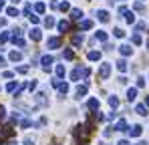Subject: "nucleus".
Masks as SVG:
<instances>
[{
  "mask_svg": "<svg viewBox=\"0 0 149 145\" xmlns=\"http://www.w3.org/2000/svg\"><path fill=\"white\" fill-rule=\"evenodd\" d=\"M109 72H111V65H109V63H103L101 69H99V77H101V79H107Z\"/></svg>",
  "mask_w": 149,
  "mask_h": 145,
  "instance_id": "f257e3e1",
  "label": "nucleus"
},
{
  "mask_svg": "<svg viewBox=\"0 0 149 145\" xmlns=\"http://www.w3.org/2000/svg\"><path fill=\"white\" fill-rule=\"evenodd\" d=\"M47 47L49 48H58L61 47V38H58V36H50L49 40H47Z\"/></svg>",
  "mask_w": 149,
  "mask_h": 145,
  "instance_id": "f03ea898",
  "label": "nucleus"
},
{
  "mask_svg": "<svg viewBox=\"0 0 149 145\" xmlns=\"http://www.w3.org/2000/svg\"><path fill=\"white\" fill-rule=\"evenodd\" d=\"M40 63H42V67H45V69H49L50 65H52V56H50V54H45V56L40 59Z\"/></svg>",
  "mask_w": 149,
  "mask_h": 145,
  "instance_id": "7ed1b4c3",
  "label": "nucleus"
},
{
  "mask_svg": "<svg viewBox=\"0 0 149 145\" xmlns=\"http://www.w3.org/2000/svg\"><path fill=\"white\" fill-rule=\"evenodd\" d=\"M30 38H32V40H40V38H42L40 28H32V30H30Z\"/></svg>",
  "mask_w": 149,
  "mask_h": 145,
  "instance_id": "20e7f679",
  "label": "nucleus"
},
{
  "mask_svg": "<svg viewBox=\"0 0 149 145\" xmlns=\"http://www.w3.org/2000/svg\"><path fill=\"white\" fill-rule=\"evenodd\" d=\"M10 61H12V63H18V61H22V52H18V50H12V52H10Z\"/></svg>",
  "mask_w": 149,
  "mask_h": 145,
  "instance_id": "39448f33",
  "label": "nucleus"
},
{
  "mask_svg": "<svg viewBox=\"0 0 149 145\" xmlns=\"http://www.w3.org/2000/svg\"><path fill=\"white\" fill-rule=\"evenodd\" d=\"M121 54L123 56H127V54H133V48H131V45H121Z\"/></svg>",
  "mask_w": 149,
  "mask_h": 145,
  "instance_id": "423d86ee",
  "label": "nucleus"
},
{
  "mask_svg": "<svg viewBox=\"0 0 149 145\" xmlns=\"http://www.w3.org/2000/svg\"><path fill=\"white\" fill-rule=\"evenodd\" d=\"M97 18H99L101 22H107V20H109V12H107V10H99V12H97Z\"/></svg>",
  "mask_w": 149,
  "mask_h": 145,
  "instance_id": "0eeeda50",
  "label": "nucleus"
},
{
  "mask_svg": "<svg viewBox=\"0 0 149 145\" xmlns=\"http://www.w3.org/2000/svg\"><path fill=\"white\" fill-rule=\"evenodd\" d=\"M129 135L131 137H139L141 135V125H133V129L129 131Z\"/></svg>",
  "mask_w": 149,
  "mask_h": 145,
  "instance_id": "6e6552de",
  "label": "nucleus"
},
{
  "mask_svg": "<svg viewBox=\"0 0 149 145\" xmlns=\"http://www.w3.org/2000/svg\"><path fill=\"white\" fill-rule=\"evenodd\" d=\"M113 129H117V131H127V121H125V119L117 121V125H115Z\"/></svg>",
  "mask_w": 149,
  "mask_h": 145,
  "instance_id": "1a4fd4ad",
  "label": "nucleus"
},
{
  "mask_svg": "<svg viewBox=\"0 0 149 145\" xmlns=\"http://www.w3.org/2000/svg\"><path fill=\"white\" fill-rule=\"evenodd\" d=\"M135 111H137V115H141V117H145V115L149 113L145 105H137V107H135Z\"/></svg>",
  "mask_w": 149,
  "mask_h": 145,
  "instance_id": "9d476101",
  "label": "nucleus"
},
{
  "mask_svg": "<svg viewBox=\"0 0 149 145\" xmlns=\"http://www.w3.org/2000/svg\"><path fill=\"white\" fill-rule=\"evenodd\" d=\"M95 38L101 40V43H105V40H107V32H105V30H97V32H95Z\"/></svg>",
  "mask_w": 149,
  "mask_h": 145,
  "instance_id": "9b49d317",
  "label": "nucleus"
},
{
  "mask_svg": "<svg viewBox=\"0 0 149 145\" xmlns=\"http://www.w3.org/2000/svg\"><path fill=\"white\" fill-rule=\"evenodd\" d=\"M135 97H137V89H127V101H135Z\"/></svg>",
  "mask_w": 149,
  "mask_h": 145,
  "instance_id": "f8f14e48",
  "label": "nucleus"
},
{
  "mask_svg": "<svg viewBox=\"0 0 149 145\" xmlns=\"http://www.w3.org/2000/svg\"><path fill=\"white\" fill-rule=\"evenodd\" d=\"M89 109L91 111H97L99 109V99H89Z\"/></svg>",
  "mask_w": 149,
  "mask_h": 145,
  "instance_id": "ddd939ff",
  "label": "nucleus"
},
{
  "mask_svg": "<svg viewBox=\"0 0 149 145\" xmlns=\"http://www.w3.org/2000/svg\"><path fill=\"white\" fill-rule=\"evenodd\" d=\"M117 71H119V72H127V63H125L123 59L117 61Z\"/></svg>",
  "mask_w": 149,
  "mask_h": 145,
  "instance_id": "4468645a",
  "label": "nucleus"
},
{
  "mask_svg": "<svg viewBox=\"0 0 149 145\" xmlns=\"http://www.w3.org/2000/svg\"><path fill=\"white\" fill-rule=\"evenodd\" d=\"M109 105H111L113 109H117V107H119V99H117L115 95H111L109 97Z\"/></svg>",
  "mask_w": 149,
  "mask_h": 145,
  "instance_id": "2eb2a0df",
  "label": "nucleus"
},
{
  "mask_svg": "<svg viewBox=\"0 0 149 145\" xmlns=\"http://www.w3.org/2000/svg\"><path fill=\"white\" fill-rule=\"evenodd\" d=\"M99 59H101L99 50H91V52H89V61H99Z\"/></svg>",
  "mask_w": 149,
  "mask_h": 145,
  "instance_id": "dca6fc26",
  "label": "nucleus"
},
{
  "mask_svg": "<svg viewBox=\"0 0 149 145\" xmlns=\"http://www.w3.org/2000/svg\"><path fill=\"white\" fill-rule=\"evenodd\" d=\"M87 95V87L83 85V87H77V99H81V97Z\"/></svg>",
  "mask_w": 149,
  "mask_h": 145,
  "instance_id": "f3484780",
  "label": "nucleus"
},
{
  "mask_svg": "<svg viewBox=\"0 0 149 145\" xmlns=\"http://www.w3.org/2000/svg\"><path fill=\"white\" fill-rule=\"evenodd\" d=\"M16 87H18V83H16V81H12V83H8V85H6V91H8V93H14V91H16Z\"/></svg>",
  "mask_w": 149,
  "mask_h": 145,
  "instance_id": "a211bd4d",
  "label": "nucleus"
},
{
  "mask_svg": "<svg viewBox=\"0 0 149 145\" xmlns=\"http://www.w3.org/2000/svg\"><path fill=\"white\" fill-rule=\"evenodd\" d=\"M71 16H73L74 20H79V18H81V16H83V12H81V10H79V8H73V10H71Z\"/></svg>",
  "mask_w": 149,
  "mask_h": 145,
  "instance_id": "6ab92c4d",
  "label": "nucleus"
},
{
  "mask_svg": "<svg viewBox=\"0 0 149 145\" xmlns=\"http://www.w3.org/2000/svg\"><path fill=\"white\" fill-rule=\"evenodd\" d=\"M89 28H93V22L91 20H83L81 22V30H89Z\"/></svg>",
  "mask_w": 149,
  "mask_h": 145,
  "instance_id": "aec40b11",
  "label": "nucleus"
},
{
  "mask_svg": "<svg viewBox=\"0 0 149 145\" xmlns=\"http://www.w3.org/2000/svg\"><path fill=\"white\" fill-rule=\"evenodd\" d=\"M12 43H14V45H16V47H24V40H22V38H20V36H12Z\"/></svg>",
  "mask_w": 149,
  "mask_h": 145,
  "instance_id": "412c9836",
  "label": "nucleus"
},
{
  "mask_svg": "<svg viewBox=\"0 0 149 145\" xmlns=\"http://www.w3.org/2000/svg\"><path fill=\"white\" fill-rule=\"evenodd\" d=\"M58 91H61V95H67V93H69V85H67V83L58 85Z\"/></svg>",
  "mask_w": 149,
  "mask_h": 145,
  "instance_id": "4be33fe9",
  "label": "nucleus"
},
{
  "mask_svg": "<svg viewBox=\"0 0 149 145\" xmlns=\"http://www.w3.org/2000/svg\"><path fill=\"white\" fill-rule=\"evenodd\" d=\"M125 20H127L129 24L135 22V16H133V12H125Z\"/></svg>",
  "mask_w": 149,
  "mask_h": 145,
  "instance_id": "5701e85b",
  "label": "nucleus"
},
{
  "mask_svg": "<svg viewBox=\"0 0 149 145\" xmlns=\"http://www.w3.org/2000/svg\"><path fill=\"white\" fill-rule=\"evenodd\" d=\"M73 45H74V47L83 45V34H77V36H74V38H73Z\"/></svg>",
  "mask_w": 149,
  "mask_h": 145,
  "instance_id": "b1692460",
  "label": "nucleus"
},
{
  "mask_svg": "<svg viewBox=\"0 0 149 145\" xmlns=\"http://www.w3.org/2000/svg\"><path fill=\"white\" fill-rule=\"evenodd\" d=\"M58 30H61V32H65V30H69V22H65V20H61V22H58Z\"/></svg>",
  "mask_w": 149,
  "mask_h": 145,
  "instance_id": "393cba45",
  "label": "nucleus"
},
{
  "mask_svg": "<svg viewBox=\"0 0 149 145\" xmlns=\"http://www.w3.org/2000/svg\"><path fill=\"white\" fill-rule=\"evenodd\" d=\"M79 77H81V69H74V71L71 72V79H73V81H79Z\"/></svg>",
  "mask_w": 149,
  "mask_h": 145,
  "instance_id": "a878e982",
  "label": "nucleus"
},
{
  "mask_svg": "<svg viewBox=\"0 0 149 145\" xmlns=\"http://www.w3.org/2000/svg\"><path fill=\"white\" fill-rule=\"evenodd\" d=\"M56 77H65V67L63 65H56Z\"/></svg>",
  "mask_w": 149,
  "mask_h": 145,
  "instance_id": "bb28decb",
  "label": "nucleus"
},
{
  "mask_svg": "<svg viewBox=\"0 0 149 145\" xmlns=\"http://www.w3.org/2000/svg\"><path fill=\"white\" fill-rule=\"evenodd\" d=\"M34 10L42 14V12H45V4H42V2H38V4H34Z\"/></svg>",
  "mask_w": 149,
  "mask_h": 145,
  "instance_id": "cd10ccee",
  "label": "nucleus"
},
{
  "mask_svg": "<svg viewBox=\"0 0 149 145\" xmlns=\"http://www.w3.org/2000/svg\"><path fill=\"white\" fill-rule=\"evenodd\" d=\"M131 43H133V45H141V36H139V34H133V36H131Z\"/></svg>",
  "mask_w": 149,
  "mask_h": 145,
  "instance_id": "c85d7f7f",
  "label": "nucleus"
},
{
  "mask_svg": "<svg viewBox=\"0 0 149 145\" xmlns=\"http://www.w3.org/2000/svg\"><path fill=\"white\" fill-rule=\"evenodd\" d=\"M45 26H47V28H50V26H54V18H52V16H49V18L45 20Z\"/></svg>",
  "mask_w": 149,
  "mask_h": 145,
  "instance_id": "c756f323",
  "label": "nucleus"
},
{
  "mask_svg": "<svg viewBox=\"0 0 149 145\" xmlns=\"http://www.w3.org/2000/svg\"><path fill=\"white\" fill-rule=\"evenodd\" d=\"M73 56H74V54H73V50H71V48H67V50H65V59H67V61H71Z\"/></svg>",
  "mask_w": 149,
  "mask_h": 145,
  "instance_id": "7c9ffc66",
  "label": "nucleus"
},
{
  "mask_svg": "<svg viewBox=\"0 0 149 145\" xmlns=\"http://www.w3.org/2000/svg\"><path fill=\"white\" fill-rule=\"evenodd\" d=\"M133 8H135V10H139V12H141V10H143V8H145V6H143V2H135V4H133Z\"/></svg>",
  "mask_w": 149,
  "mask_h": 145,
  "instance_id": "2f4dec72",
  "label": "nucleus"
},
{
  "mask_svg": "<svg viewBox=\"0 0 149 145\" xmlns=\"http://www.w3.org/2000/svg\"><path fill=\"white\" fill-rule=\"evenodd\" d=\"M6 12H8V16H18V10L16 8H8Z\"/></svg>",
  "mask_w": 149,
  "mask_h": 145,
  "instance_id": "473e14b6",
  "label": "nucleus"
},
{
  "mask_svg": "<svg viewBox=\"0 0 149 145\" xmlns=\"http://www.w3.org/2000/svg\"><path fill=\"white\" fill-rule=\"evenodd\" d=\"M8 38H10V34H8V32H2V34H0V43H6Z\"/></svg>",
  "mask_w": 149,
  "mask_h": 145,
  "instance_id": "72a5a7b5",
  "label": "nucleus"
},
{
  "mask_svg": "<svg viewBox=\"0 0 149 145\" xmlns=\"http://www.w3.org/2000/svg\"><path fill=\"white\" fill-rule=\"evenodd\" d=\"M115 36H117V38H123V36H125V32L121 30V28H115Z\"/></svg>",
  "mask_w": 149,
  "mask_h": 145,
  "instance_id": "f704fd0d",
  "label": "nucleus"
},
{
  "mask_svg": "<svg viewBox=\"0 0 149 145\" xmlns=\"http://www.w3.org/2000/svg\"><path fill=\"white\" fill-rule=\"evenodd\" d=\"M30 125H32V123H30V121H28V119L20 121V127H22V129H26V127H30Z\"/></svg>",
  "mask_w": 149,
  "mask_h": 145,
  "instance_id": "c9c22d12",
  "label": "nucleus"
},
{
  "mask_svg": "<svg viewBox=\"0 0 149 145\" xmlns=\"http://www.w3.org/2000/svg\"><path fill=\"white\" fill-rule=\"evenodd\" d=\"M137 87H145V79H143V77L137 79Z\"/></svg>",
  "mask_w": 149,
  "mask_h": 145,
  "instance_id": "e433bc0d",
  "label": "nucleus"
},
{
  "mask_svg": "<svg viewBox=\"0 0 149 145\" xmlns=\"http://www.w3.org/2000/svg\"><path fill=\"white\" fill-rule=\"evenodd\" d=\"M36 85H38L36 81H30V83H28V89H30V91H34V89H36Z\"/></svg>",
  "mask_w": 149,
  "mask_h": 145,
  "instance_id": "4c0bfd02",
  "label": "nucleus"
},
{
  "mask_svg": "<svg viewBox=\"0 0 149 145\" xmlns=\"http://www.w3.org/2000/svg\"><path fill=\"white\" fill-rule=\"evenodd\" d=\"M26 71H28V67H26V65H24V67H18V69H16V72H20V75H24Z\"/></svg>",
  "mask_w": 149,
  "mask_h": 145,
  "instance_id": "58836bf2",
  "label": "nucleus"
},
{
  "mask_svg": "<svg viewBox=\"0 0 149 145\" xmlns=\"http://www.w3.org/2000/svg\"><path fill=\"white\" fill-rule=\"evenodd\" d=\"M24 145H34V139H32V137H26V139H24Z\"/></svg>",
  "mask_w": 149,
  "mask_h": 145,
  "instance_id": "ea45409f",
  "label": "nucleus"
},
{
  "mask_svg": "<svg viewBox=\"0 0 149 145\" xmlns=\"http://www.w3.org/2000/svg\"><path fill=\"white\" fill-rule=\"evenodd\" d=\"M6 119V111H4V107H0V121Z\"/></svg>",
  "mask_w": 149,
  "mask_h": 145,
  "instance_id": "a19ab883",
  "label": "nucleus"
},
{
  "mask_svg": "<svg viewBox=\"0 0 149 145\" xmlns=\"http://www.w3.org/2000/svg\"><path fill=\"white\" fill-rule=\"evenodd\" d=\"M69 8H71L69 2H63V4H61V10H69Z\"/></svg>",
  "mask_w": 149,
  "mask_h": 145,
  "instance_id": "79ce46f5",
  "label": "nucleus"
},
{
  "mask_svg": "<svg viewBox=\"0 0 149 145\" xmlns=\"http://www.w3.org/2000/svg\"><path fill=\"white\" fill-rule=\"evenodd\" d=\"M4 65H6V61H4V56L0 54V67H4Z\"/></svg>",
  "mask_w": 149,
  "mask_h": 145,
  "instance_id": "37998d69",
  "label": "nucleus"
},
{
  "mask_svg": "<svg viewBox=\"0 0 149 145\" xmlns=\"http://www.w3.org/2000/svg\"><path fill=\"white\" fill-rule=\"evenodd\" d=\"M117 145H129V141H127V139H121V141H119Z\"/></svg>",
  "mask_w": 149,
  "mask_h": 145,
  "instance_id": "c03bdc74",
  "label": "nucleus"
},
{
  "mask_svg": "<svg viewBox=\"0 0 149 145\" xmlns=\"http://www.w3.org/2000/svg\"><path fill=\"white\" fill-rule=\"evenodd\" d=\"M145 107L149 109V97H145Z\"/></svg>",
  "mask_w": 149,
  "mask_h": 145,
  "instance_id": "a18cd8bd",
  "label": "nucleus"
},
{
  "mask_svg": "<svg viewBox=\"0 0 149 145\" xmlns=\"http://www.w3.org/2000/svg\"><path fill=\"white\" fill-rule=\"evenodd\" d=\"M2 8H4V0H0V10H2Z\"/></svg>",
  "mask_w": 149,
  "mask_h": 145,
  "instance_id": "49530a36",
  "label": "nucleus"
},
{
  "mask_svg": "<svg viewBox=\"0 0 149 145\" xmlns=\"http://www.w3.org/2000/svg\"><path fill=\"white\" fill-rule=\"evenodd\" d=\"M12 2H14V4H18V2H20V0H12Z\"/></svg>",
  "mask_w": 149,
  "mask_h": 145,
  "instance_id": "de8ad7c7",
  "label": "nucleus"
},
{
  "mask_svg": "<svg viewBox=\"0 0 149 145\" xmlns=\"http://www.w3.org/2000/svg\"><path fill=\"white\" fill-rule=\"evenodd\" d=\"M10 145H18V143H10Z\"/></svg>",
  "mask_w": 149,
  "mask_h": 145,
  "instance_id": "09e8293b",
  "label": "nucleus"
},
{
  "mask_svg": "<svg viewBox=\"0 0 149 145\" xmlns=\"http://www.w3.org/2000/svg\"><path fill=\"white\" fill-rule=\"evenodd\" d=\"M147 48H149V40H147Z\"/></svg>",
  "mask_w": 149,
  "mask_h": 145,
  "instance_id": "8fccbe9b",
  "label": "nucleus"
},
{
  "mask_svg": "<svg viewBox=\"0 0 149 145\" xmlns=\"http://www.w3.org/2000/svg\"><path fill=\"white\" fill-rule=\"evenodd\" d=\"M0 145H2V141H0Z\"/></svg>",
  "mask_w": 149,
  "mask_h": 145,
  "instance_id": "3c124183",
  "label": "nucleus"
},
{
  "mask_svg": "<svg viewBox=\"0 0 149 145\" xmlns=\"http://www.w3.org/2000/svg\"><path fill=\"white\" fill-rule=\"evenodd\" d=\"M101 145H105V143H101Z\"/></svg>",
  "mask_w": 149,
  "mask_h": 145,
  "instance_id": "603ef678",
  "label": "nucleus"
}]
</instances>
